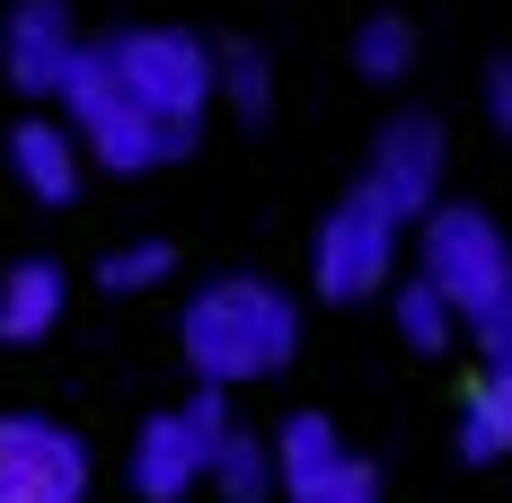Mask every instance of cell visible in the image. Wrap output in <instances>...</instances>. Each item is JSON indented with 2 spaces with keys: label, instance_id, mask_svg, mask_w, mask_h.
Instances as JSON below:
<instances>
[{
  "label": "cell",
  "instance_id": "21",
  "mask_svg": "<svg viewBox=\"0 0 512 503\" xmlns=\"http://www.w3.org/2000/svg\"><path fill=\"white\" fill-rule=\"evenodd\" d=\"M486 124L512 133V53H504V62H486Z\"/></svg>",
  "mask_w": 512,
  "mask_h": 503
},
{
  "label": "cell",
  "instance_id": "17",
  "mask_svg": "<svg viewBox=\"0 0 512 503\" xmlns=\"http://www.w3.org/2000/svg\"><path fill=\"white\" fill-rule=\"evenodd\" d=\"M389 309H398V336H407L415 353H451V336L468 327V318H460L451 301H442V292H433L424 274H407V283L389 292Z\"/></svg>",
  "mask_w": 512,
  "mask_h": 503
},
{
  "label": "cell",
  "instance_id": "7",
  "mask_svg": "<svg viewBox=\"0 0 512 503\" xmlns=\"http://www.w3.org/2000/svg\"><path fill=\"white\" fill-rule=\"evenodd\" d=\"M0 503H89V442L62 415H0Z\"/></svg>",
  "mask_w": 512,
  "mask_h": 503
},
{
  "label": "cell",
  "instance_id": "5",
  "mask_svg": "<svg viewBox=\"0 0 512 503\" xmlns=\"http://www.w3.org/2000/svg\"><path fill=\"white\" fill-rule=\"evenodd\" d=\"M230 433H239L230 389H204L195 380L186 406H159L151 424L133 433V495L142 503H186L195 486H212V459H221Z\"/></svg>",
  "mask_w": 512,
  "mask_h": 503
},
{
  "label": "cell",
  "instance_id": "15",
  "mask_svg": "<svg viewBox=\"0 0 512 503\" xmlns=\"http://www.w3.org/2000/svg\"><path fill=\"white\" fill-rule=\"evenodd\" d=\"M460 459L486 468V459H512V380H477L460 398Z\"/></svg>",
  "mask_w": 512,
  "mask_h": 503
},
{
  "label": "cell",
  "instance_id": "13",
  "mask_svg": "<svg viewBox=\"0 0 512 503\" xmlns=\"http://www.w3.org/2000/svg\"><path fill=\"white\" fill-rule=\"evenodd\" d=\"M212 495L221 503H283V468H274V433H230L212 459Z\"/></svg>",
  "mask_w": 512,
  "mask_h": 503
},
{
  "label": "cell",
  "instance_id": "4",
  "mask_svg": "<svg viewBox=\"0 0 512 503\" xmlns=\"http://www.w3.org/2000/svg\"><path fill=\"white\" fill-rule=\"evenodd\" d=\"M398 230H407V221L371 195V186H345V195L327 203L318 239H309V292L336 301V309L389 292V274H398Z\"/></svg>",
  "mask_w": 512,
  "mask_h": 503
},
{
  "label": "cell",
  "instance_id": "20",
  "mask_svg": "<svg viewBox=\"0 0 512 503\" xmlns=\"http://www.w3.org/2000/svg\"><path fill=\"white\" fill-rule=\"evenodd\" d=\"M292 503H380V468H371V459H345L327 486H309V495H292Z\"/></svg>",
  "mask_w": 512,
  "mask_h": 503
},
{
  "label": "cell",
  "instance_id": "11",
  "mask_svg": "<svg viewBox=\"0 0 512 503\" xmlns=\"http://www.w3.org/2000/svg\"><path fill=\"white\" fill-rule=\"evenodd\" d=\"M71 309V274L53 256H18L0 274V345H45Z\"/></svg>",
  "mask_w": 512,
  "mask_h": 503
},
{
  "label": "cell",
  "instance_id": "19",
  "mask_svg": "<svg viewBox=\"0 0 512 503\" xmlns=\"http://www.w3.org/2000/svg\"><path fill=\"white\" fill-rule=\"evenodd\" d=\"M468 336H477V362H486V380H512V283L495 301L468 318Z\"/></svg>",
  "mask_w": 512,
  "mask_h": 503
},
{
  "label": "cell",
  "instance_id": "2",
  "mask_svg": "<svg viewBox=\"0 0 512 503\" xmlns=\"http://www.w3.org/2000/svg\"><path fill=\"white\" fill-rule=\"evenodd\" d=\"M98 53L115 62V80L133 89L142 115L204 142V106L221 98V45L212 36H195V27H106Z\"/></svg>",
  "mask_w": 512,
  "mask_h": 503
},
{
  "label": "cell",
  "instance_id": "8",
  "mask_svg": "<svg viewBox=\"0 0 512 503\" xmlns=\"http://www.w3.org/2000/svg\"><path fill=\"white\" fill-rule=\"evenodd\" d=\"M442 168H451V133H442V115H389L380 133H371V168H362V186L389 203L398 221H424L433 203H442Z\"/></svg>",
  "mask_w": 512,
  "mask_h": 503
},
{
  "label": "cell",
  "instance_id": "1",
  "mask_svg": "<svg viewBox=\"0 0 512 503\" xmlns=\"http://www.w3.org/2000/svg\"><path fill=\"white\" fill-rule=\"evenodd\" d=\"M177 353L204 389H248L292 371L301 353V301L274 283V274H212L204 292L177 318Z\"/></svg>",
  "mask_w": 512,
  "mask_h": 503
},
{
  "label": "cell",
  "instance_id": "9",
  "mask_svg": "<svg viewBox=\"0 0 512 503\" xmlns=\"http://www.w3.org/2000/svg\"><path fill=\"white\" fill-rule=\"evenodd\" d=\"M80 45L89 36H80L71 0H9V18H0V80L27 106H53L71 62H80Z\"/></svg>",
  "mask_w": 512,
  "mask_h": 503
},
{
  "label": "cell",
  "instance_id": "14",
  "mask_svg": "<svg viewBox=\"0 0 512 503\" xmlns=\"http://www.w3.org/2000/svg\"><path fill=\"white\" fill-rule=\"evenodd\" d=\"M354 71H362V80H380V89L415 80V18H407V9H371V18L354 27Z\"/></svg>",
  "mask_w": 512,
  "mask_h": 503
},
{
  "label": "cell",
  "instance_id": "10",
  "mask_svg": "<svg viewBox=\"0 0 512 503\" xmlns=\"http://www.w3.org/2000/svg\"><path fill=\"white\" fill-rule=\"evenodd\" d=\"M9 177L45 203V212H62V203L80 195V177H89V142L71 133L62 106H27V115L9 124Z\"/></svg>",
  "mask_w": 512,
  "mask_h": 503
},
{
  "label": "cell",
  "instance_id": "18",
  "mask_svg": "<svg viewBox=\"0 0 512 503\" xmlns=\"http://www.w3.org/2000/svg\"><path fill=\"white\" fill-rule=\"evenodd\" d=\"M177 274V248L168 239H124V248L98 256V292H159Z\"/></svg>",
  "mask_w": 512,
  "mask_h": 503
},
{
  "label": "cell",
  "instance_id": "3",
  "mask_svg": "<svg viewBox=\"0 0 512 503\" xmlns=\"http://www.w3.org/2000/svg\"><path fill=\"white\" fill-rule=\"evenodd\" d=\"M53 106L71 115V133L89 142V168H106V177H151V168H168V159L195 151L186 133H168L159 115L133 106V89L115 80V62L98 53V36L80 45V62H71V80H62Z\"/></svg>",
  "mask_w": 512,
  "mask_h": 503
},
{
  "label": "cell",
  "instance_id": "16",
  "mask_svg": "<svg viewBox=\"0 0 512 503\" xmlns=\"http://www.w3.org/2000/svg\"><path fill=\"white\" fill-rule=\"evenodd\" d=\"M221 106H230V115H248V124L274 115V62H265V45L221 36Z\"/></svg>",
  "mask_w": 512,
  "mask_h": 503
},
{
  "label": "cell",
  "instance_id": "6",
  "mask_svg": "<svg viewBox=\"0 0 512 503\" xmlns=\"http://www.w3.org/2000/svg\"><path fill=\"white\" fill-rule=\"evenodd\" d=\"M415 274L460 309V318H477V309L512 283V239H504V221H495L486 203H433V212L415 221Z\"/></svg>",
  "mask_w": 512,
  "mask_h": 503
},
{
  "label": "cell",
  "instance_id": "12",
  "mask_svg": "<svg viewBox=\"0 0 512 503\" xmlns=\"http://www.w3.org/2000/svg\"><path fill=\"white\" fill-rule=\"evenodd\" d=\"M345 433H336V424H327V415H318V406H301V415H283V424H274V468H283V503L292 495H309V486H327V477H336V468H345Z\"/></svg>",
  "mask_w": 512,
  "mask_h": 503
}]
</instances>
